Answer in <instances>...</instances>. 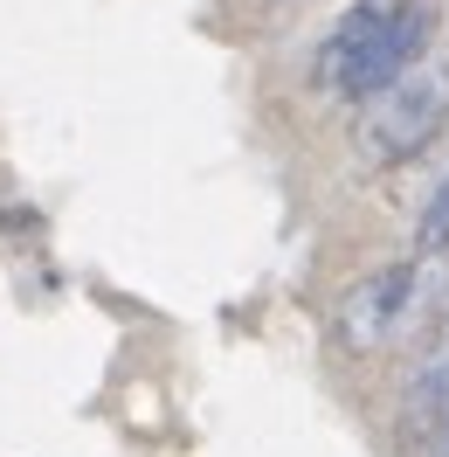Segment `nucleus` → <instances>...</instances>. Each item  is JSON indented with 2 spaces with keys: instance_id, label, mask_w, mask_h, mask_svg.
I'll return each mask as SVG.
<instances>
[{
  "instance_id": "f03ea898",
  "label": "nucleus",
  "mask_w": 449,
  "mask_h": 457,
  "mask_svg": "<svg viewBox=\"0 0 449 457\" xmlns=\"http://www.w3.org/2000/svg\"><path fill=\"white\" fill-rule=\"evenodd\" d=\"M443 125H449V56H421L408 77H394L388 90H373L360 104V153L380 167H401Z\"/></svg>"
},
{
  "instance_id": "7ed1b4c3",
  "label": "nucleus",
  "mask_w": 449,
  "mask_h": 457,
  "mask_svg": "<svg viewBox=\"0 0 449 457\" xmlns=\"http://www.w3.org/2000/svg\"><path fill=\"white\" fill-rule=\"evenodd\" d=\"M408 305H415V270L394 263V270H380V278H366V285L346 291V305H339V333H346L353 346H380Z\"/></svg>"
},
{
  "instance_id": "f257e3e1",
  "label": "nucleus",
  "mask_w": 449,
  "mask_h": 457,
  "mask_svg": "<svg viewBox=\"0 0 449 457\" xmlns=\"http://www.w3.org/2000/svg\"><path fill=\"white\" fill-rule=\"evenodd\" d=\"M436 35V0H353L318 49V84L366 104L373 90L408 77Z\"/></svg>"
},
{
  "instance_id": "39448f33",
  "label": "nucleus",
  "mask_w": 449,
  "mask_h": 457,
  "mask_svg": "<svg viewBox=\"0 0 449 457\" xmlns=\"http://www.w3.org/2000/svg\"><path fill=\"white\" fill-rule=\"evenodd\" d=\"M421 243H429V250H443V243H449V180L436 187V201L421 208Z\"/></svg>"
},
{
  "instance_id": "20e7f679",
  "label": "nucleus",
  "mask_w": 449,
  "mask_h": 457,
  "mask_svg": "<svg viewBox=\"0 0 449 457\" xmlns=\"http://www.w3.org/2000/svg\"><path fill=\"white\" fill-rule=\"evenodd\" d=\"M408 429H415V444L429 457H449V346L415 374V388H408Z\"/></svg>"
}]
</instances>
